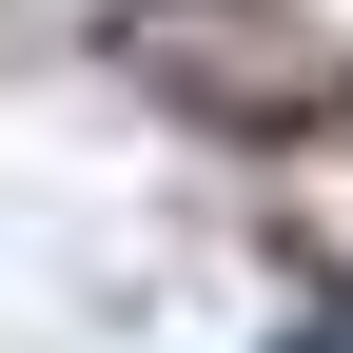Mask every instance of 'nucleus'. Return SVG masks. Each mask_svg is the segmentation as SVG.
Here are the masks:
<instances>
[{
  "label": "nucleus",
  "instance_id": "obj_1",
  "mask_svg": "<svg viewBox=\"0 0 353 353\" xmlns=\"http://www.w3.org/2000/svg\"><path fill=\"white\" fill-rule=\"evenodd\" d=\"M275 353H353V334H275Z\"/></svg>",
  "mask_w": 353,
  "mask_h": 353
}]
</instances>
